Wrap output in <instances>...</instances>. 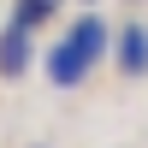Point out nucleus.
<instances>
[{
  "instance_id": "nucleus-1",
  "label": "nucleus",
  "mask_w": 148,
  "mask_h": 148,
  "mask_svg": "<svg viewBox=\"0 0 148 148\" xmlns=\"http://www.w3.org/2000/svg\"><path fill=\"white\" fill-rule=\"evenodd\" d=\"M89 71H95V65H89V59L77 53V47H71V36H65V42H53V47H47V77H53L59 89H77V83L89 77Z\"/></svg>"
},
{
  "instance_id": "nucleus-3",
  "label": "nucleus",
  "mask_w": 148,
  "mask_h": 148,
  "mask_svg": "<svg viewBox=\"0 0 148 148\" xmlns=\"http://www.w3.org/2000/svg\"><path fill=\"white\" fill-rule=\"evenodd\" d=\"M119 71H130V77L148 71V24H125V36H119Z\"/></svg>"
},
{
  "instance_id": "nucleus-2",
  "label": "nucleus",
  "mask_w": 148,
  "mask_h": 148,
  "mask_svg": "<svg viewBox=\"0 0 148 148\" xmlns=\"http://www.w3.org/2000/svg\"><path fill=\"white\" fill-rule=\"evenodd\" d=\"M24 65H30V30L12 18L6 30H0V77H18Z\"/></svg>"
},
{
  "instance_id": "nucleus-5",
  "label": "nucleus",
  "mask_w": 148,
  "mask_h": 148,
  "mask_svg": "<svg viewBox=\"0 0 148 148\" xmlns=\"http://www.w3.org/2000/svg\"><path fill=\"white\" fill-rule=\"evenodd\" d=\"M53 12H59V0H18V12H12V18H18L24 30H42Z\"/></svg>"
},
{
  "instance_id": "nucleus-4",
  "label": "nucleus",
  "mask_w": 148,
  "mask_h": 148,
  "mask_svg": "<svg viewBox=\"0 0 148 148\" xmlns=\"http://www.w3.org/2000/svg\"><path fill=\"white\" fill-rule=\"evenodd\" d=\"M71 47H77L89 65H101V53H107V24L95 18V12H89V18H77V24H71Z\"/></svg>"
}]
</instances>
